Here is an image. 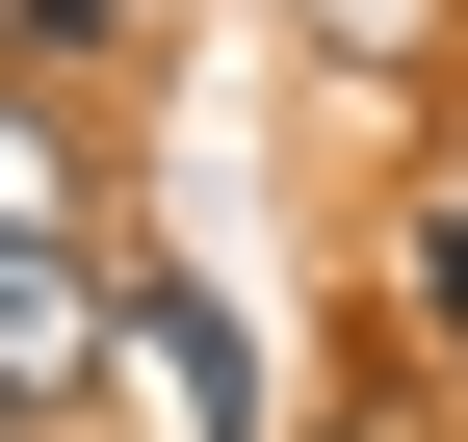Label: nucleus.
Listing matches in <instances>:
<instances>
[{
  "label": "nucleus",
  "mask_w": 468,
  "mask_h": 442,
  "mask_svg": "<svg viewBox=\"0 0 468 442\" xmlns=\"http://www.w3.org/2000/svg\"><path fill=\"white\" fill-rule=\"evenodd\" d=\"M390 287H417V364H442V391H468V183L417 208V260H390Z\"/></svg>",
  "instance_id": "nucleus-3"
},
{
  "label": "nucleus",
  "mask_w": 468,
  "mask_h": 442,
  "mask_svg": "<svg viewBox=\"0 0 468 442\" xmlns=\"http://www.w3.org/2000/svg\"><path fill=\"white\" fill-rule=\"evenodd\" d=\"M104 312H156V391H183L208 442H261V312H234L208 260H104Z\"/></svg>",
  "instance_id": "nucleus-2"
},
{
  "label": "nucleus",
  "mask_w": 468,
  "mask_h": 442,
  "mask_svg": "<svg viewBox=\"0 0 468 442\" xmlns=\"http://www.w3.org/2000/svg\"><path fill=\"white\" fill-rule=\"evenodd\" d=\"M104 391V235H79V183H52V104H0V416H79Z\"/></svg>",
  "instance_id": "nucleus-1"
},
{
  "label": "nucleus",
  "mask_w": 468,
  "mask_h": 442,
  "mask_svg": "<svg viewBox=\"0 0 468 442\" xmlns=\"http://www.w3.org/2000/svg\"><path fill=\"white\" fill-rule=\"evenodd\" d=\"M0 26H27V52H79V26H156V0H0Z\"/></svg>",
  "instance_id": "nucleus-4"
},
{
  "label": "nucleus",
  "mask_w": 468,
  "mask_h": 442,
  "mask_svg": "<svg viewBox=\"0 0 468 442\" xmlns=\"http://www.w3.org/2000/svg\"><path fill=\"white\" fill-rule=\"evenodd\" d=\"M313 26H365V52H417V26H442V0H313Z\"/></svg>",
  "instance_id": "nucleus-5"
}]
</instances>
